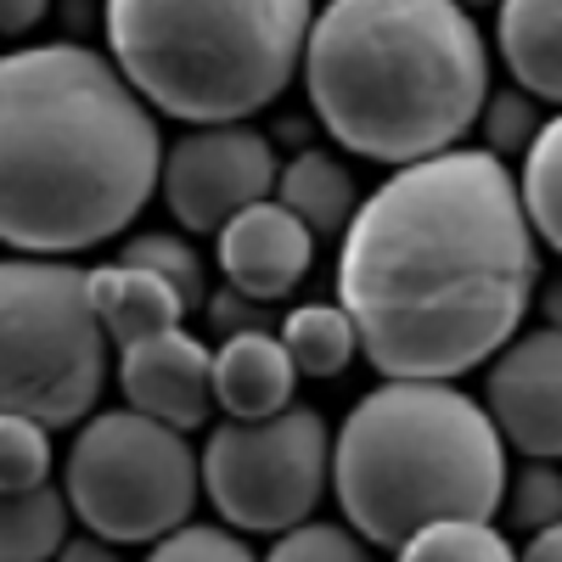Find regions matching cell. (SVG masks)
Returning a JSON list of instances; mask_svg holds the SVG:
<instances>
[{"label":"cell","instance_id":"6da1fadb","mask_svg":"<svg viewBox=\"0 0 562 562\" xmlns=\"http://www.w3.org/2000/svg\"><path fill=\"white\" fill-rule=\"evenodd\" d=\"M338 310L378 378H467L540 293V237L506 158L445 147L394 164L338 231Z\"/></svg>","mask_w":562,"mask_h":562},{"label":"cell","instance_id":"7a4b0ae2","mask_svg":"<svg viewBox=\"0 0 562 562\" xmlns=\"http://www.w3.org/2000/svg\"><path fill=\"white\" fill-rule=\"evenodd\" d=\"M158 113L79 40L0 57V248L74 259L113 243L158 192Z\"/></svg>","mask_w":562,"mask_h":562},{"label":"cell","instance_id":"3957f363","mask_svg":"<svg viewBox=\"0 0 562 562\" xmlns=\"http://www.w3.org/2000/svg\"><path fill=\"white\" fill-rule=\"evenodd\" d=\"M299 74L315 124L349 158L394 169L473 135L490 45L461 0H326Z\"/></svg>","mask_w":562,"mask_h":562},{"label":"cell","instance_id":"277c9868","mask_svg":"<svg viewBox=\"0 0 562 562\" xmlns=\"http://www.w3.org/2000/svg\"><path fill=\"white\" fill-rule=\"evenodd\" d=\"M326 490L371 551H400L434 518H495L506 445L450 378H383L333 434Z\"/></svg>","mask_w":562,"mask_h":562},{"label":"cell","instance_id":"5b68a950","mask_svg":"<svg viewBox=\"0 0 562 562\" xmlns=\"http://www.w3.org/2000/svg\"><path fill=\"white\" fill-rule=\"evenodd\" d=\"M315 0H102L113 68L180 124L254 119L299 79Z\"/></svg>","mask_w":562,"mask_h":562},{"label":"cell","instance_id":"8992f818","mask_svg":"<svg viewBox=\"0 0 562 562\" xmlns=\"http://www.w3.org/2000/svg\"><path fill=\"white\" fill-rule=\"evenodd\" d=\"M108 366L113 344L74 259H0V411L34 416L45 428H74L97 411Z\"/></svg>","mask_w":562,"mask_h":562},{"label":"cell","instance_id":"52a82bcc","mask_svg":"<svg viewBox=\"0 0 562 562\" xmlns=\"http://www.w3.org/2000/svg\"><path fill=\"white\" fill-rule=\"evenodd\" d=\"M68 445V518L108 546H153L198 512L203 479L192 434L140 411H90Z\"/></svg>","mask_w":562,"mask_h":562},{"label":"cell","instance_id":"ba28073f","mask_svg":"<svg viewBox=\"0 0 562 562\" xmlns=\"http://www.w3.org/2000/svg\"><path fill=\"white\" fill-rule=\"evenodd\" d=\"M326 456L333 428L315 405H281L254 422H220L198 456V479L214 506V518L237 535H281L326 495Z\"/></svg>","mask_w":562,"mask_h":562},{"label":"cell","instance_id":"9c48e42d","mask_svg":"<svg viewBox=\"0 0 562 562\" xmlns=\"http://www.w3.org/2000/svg\"><path fill=\"white\" fill-rule=\"evenodd\" d=\"M276 147L270 135H259L248 119H225V124H186V135L175 147H164L158 164V192L175 214L180 231L192 237H214V231L270 198L276 186Z\"/></svg>","mask_w":562,"mask_h":562},{"label":"cell","instance_id":"30bf717a","mask_svg":"<svg viewBox=\"0 0 562 562\" xmlns=\"http://www.w3.org/2000/svg\"><path fill=\"white\" fill-rule=\"evenodd\" d=\"M484 378V416L506 450L518 456H562V333L557 321L535 326V333H512L490 360Z\"/></svg>","mask_w":562,"mask_h":562},{"label":"cell","instance_id":"8fae6325","mask_svg":"<svg viewBox=\"0 0 562 562\" xmlns=\"http://www.w3.org/2000/svg\"><path fill=\"white\" fill-rule=\"evenodd\" d=\"M209 344L186 326H164L153 338L119 344V389L124 405L140 416H158L180 434H198L214 411V378H209Z\"/></svg>","mask_w":562,"mask_h":562},{"label":"cell","instance_id":"7c38bea8","mask_svg":"<svg viewBox=\"0 0 562 562\" xmlns=\"http://www.w3.org/2000/svg\"><path fill=\"white\" fill-rule=\"evenodd\" d=\"M214 237H220V270H225V281L237 293L259 299V304L288 299L299 281L310 276V265H315L310 225L293 209H281L276 198H259V203L237 209L214 231Z\"/></svg>","mask_w":562,"mask_h":562},{"label":"cell","instance_id":"4fadbf2b","mask_svg":"<svg viewBox=\"0 0 562 562\" xmlns=\"http://www.w3.org/2000/svg\"><path fill=\"white\" fill-rule=\"evenodd\" d=\"M209 378H214V405L237 422L293 405V389H299V371L288 349H281V338H270V326L225 333L220 349L209 355Z\"/></svg>","mask_w":562,"mask_h":562},{"label":"cell","instance_id":"5bb4252c","mask_svg":"<svg viewBox=\"0 0 562 562\" xmlns=\"http://www.w3.org/2000/svg\"><path fill=\"white\" fill-rule=\"evenodd\" d=\"M85 288H90V310H97L113 349L135 344V338H153V333H164V326H180L186 315H192L164 276H153L147 265H130V259L85 270Z\"/></svg>","mask_w":562,"mask_h":562},{"label":"cell","instance_id":"9a60e30c","mask_svg":"<svg viewBox=\"0 0 562 562\" xmlns=\"http://www.w3.org/2000/svg\"><path fill=\"white\" fill-rule=\"evenodd\" d=\"M495 45L518 90L562 102V0H495Z\"/></svg>","mask_w":562,"mask_h":562},{"label":"cell","instance_id":"2e32d148","mask_svg":"<svg viewBox=\"0 0 562 562\" xmlns=\"http://www.w3.org/2000/svg\"><path fill=\"white\" fill-rule=\"evenodd\" d=\"M270 198L281 209H293L310 225V237L321 243V237H338V231L349 225V214L360 203V186H355L349 164H338L333 153H321V147H304L299 158L276 164Z\"/></svg>","mask_w":562,"mask_h":562},{"label":"cell","instance_id":"e0dca14e","mask_svg":"<svg viewBox=\"0 0 562 562\" xmlns=\"http://www.w3.org/2000/svg\"><path fill=\"white\" fill-rule=\"evenodd\" d=\"M68 540V495L63 484L0 490V562H45Z\"/></svg>","mask_w":562,"mask_h":562},{"label":"cell","instance_id":"ac0fdd59","mask_svg":"<svg viewBox=\"0 0 562 562\" xmlns=\"http://www.w3.org/2000/svg\"><path fill=\"white\" fill-rule=\"evenodd\" d=\"M281 349H288L299 378H315V383L349 371V360L360 355L355 326L338 304H299L288 321H281Z\"/></svg>","mask_w":562,"mask_h":562},{"label":"cell","instance_id":"d6986e66","mask_svg":"<svg viewBox=\"0 0 562 562\" xmlns=\"http://www.w3.org/2000/svg\"><path fill=\"white\" fill-rule=\"evenodd\" d=\"M518 203L529 214V231L540 237V248H562V192H557V180H562V124L546 113L535 140L518 153Z\"/></svg>","mask_w":562,"mask_h":562},{"label":"cell","instance_id":"ffe728a7","mask_svg":"<svg viewBox=\"0 0 562 562\" xmlns=\"http://www.w3.org/2000/svg\"><path fill=\"white\" fill-rule=\"evenodd\" d=\"M400 557L405 562H506L512 540L495 529V518H434L400 546Z\"/></svg>","mask_w":562,"mask_h":562},{"label":"cell","instance_id":"44dd1931","mask_svg":"<svg viewBox=\"0 0 562 562\" xmlns=\"http://www.w3.org/2000/svg\"><path fill=\"white\" fill-rule=\"evenodd\" d=\"M119 259L130 265H147L153 276H164L169 288L186 299V310H203L209 299V270H203V248H192L180 231H140L119 248Z\"/></svg>","mask_w":562,"mask_h":562},{"label":"cell","instance_id":"7402d4cb","mask_svg":"<svg viewBox=\"0 0 562 562\" xmlns=\"http://www.w3.org/2000/svg\"><path fill=\"white\" fill-rule=\"evenodd\" d=\"M52 428L34 416L0 411V490H29L52 479Z\"/></svg>","mask_w":562,"mask_h":562},{"label":"cell","instance_id":"603a6c76","mask_svg":"<svg viewBox=\"0 0 562 562\" xmlns=\"http://www.w3.org/2000/svg\"><path fill=\"white\" fill-rule=\"evenodd\" d=\"M501 506L512 512L518 535L546 529V524H562V473H557V461H551V456H524L518 479L506 473Z\"/></svg>","mask_w":562,"mask_h":562},{"label":"cell","instance_id":"cb8c5ba5","mask_svg":"<svg viewBox=\"0 0 562 562\" xmlns=\"http://www.w3.org/2000/svg\"><path fill=\"white\" fill-rule=\"evenodd\" d=\"M540 119H546V102L529 97V90H490L473 124H479V135H484V153H495V158H518L529 140H535Z\"/></svg>","mask_w":562,"mask_h":562},{"label":"cell","instance_id":"d4e9b609","mask_svg":"<svg viewBox=\"0 0 562 562\" xmlns=\"http://www.w3.org/2000/svg\"><path fill=\"white\" fill-rule=\"evenodd\" d=\"M147 551H153V562H254L248 535H237L231 524H198V518L175 524Z\"/></svg>","mask_w":562,"mask_h":562},{"label":"cell","instance_id":"484cf974","mask_svg":"<svg viewBox=\"0 0 562 562\" xmlns=\"http://www.w3.org/2000/svg\"><path fill=\"white\" fill-rule=\"evenodd\" d=\"M366 557L371 546L349 524H326V518H304L270 535V562H366Z\"/></svg>","mask_w":562,"mask_h":562},{"label":"cell","instance_id":"4316f807","mask_svg":"<svg viewBox=\"0 0 562 562\" xmlns=\"http://www.w3.org/2000/svg\"><path fill=\"white\" fill-rule=\"evenodd\" d=\"M203 304H209V321H214V338H225V333H248V326H270L265 304L248 299V293H237V288L209 293Z\"/></svg>","mask_w":562,"mask_h":562},{"label":"cell","instance_id":"83f0119b","mask_svg":"<svg viewBox=\"0 0 562 562\" xmlns=\"http://www.w3.org/2000/svg\"><path fill=\"white\" fill-rule=\"evenodd\" d=\"M45 12H52V0H0V34H34Z\"/></svg>","mask_w":562,"mask_h":562},{"label":"cell","instance_id":"f1b7e54d","mask_svg":"<svg viewBox=\"0 0 562 562\" xmlns=\"http://www.w3.org/2000/svg\"><path fill=\"white\" fill-rule=\"evenodd\" d=\"M113 551H119V546H108L102 535H90V529H85V540H63V546H57V557H68V562H108Z\"/></svg>","mask_w":562,"mask_h":562},{"label":"cell","instance_id":"f546056e","mask_svg":"<svg viewBox=\"0 0 562 562\" xmlns=\"http://www.w3.org/2000/svg\"><path fill=\"white\" fill-rule=\"evenodd\" d=\"M524 557H535V562H557V557H562V524L529 529V546H524Z\"/></svg>","mask_w":562,"mask_h":562},{"label":"cell","instance_id":"4dcf8cb0","mask_svg":"<svg viewBox=\"0 0 562 562\" xmlns=\"http://www.w3.org/2000/svg\"><path fill=\"white\" fill-rule=\"evenodd\" d=\"M461 7H467V12H479V7H495V0H461Z\"/></svg>","mask_w":562,"mask_h":562}]
</instances>
